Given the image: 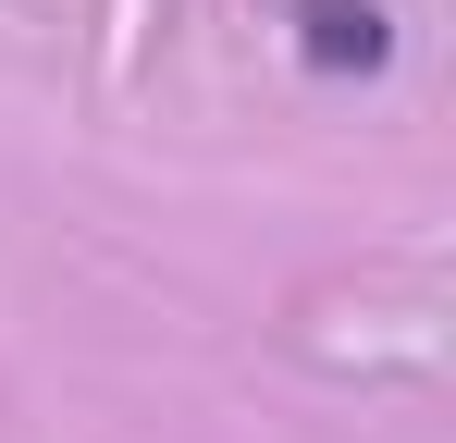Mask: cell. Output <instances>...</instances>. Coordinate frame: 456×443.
<instances>
[{
  "instance_id": "cell-1",
  "label": "cell",
  "mask_w": 456,
  "mask_h": 443,
  "mask_svg": "<svg viewBox=\"0 0 456 443\" xmlns=\"http://www.w3.org/2000/svg\"><path fill=\"white\" fill-rule=\"evenodd\" d=\"M297 62L308 74H395V12L382 0H297Z\"/></svg>"
}]
</instances>
